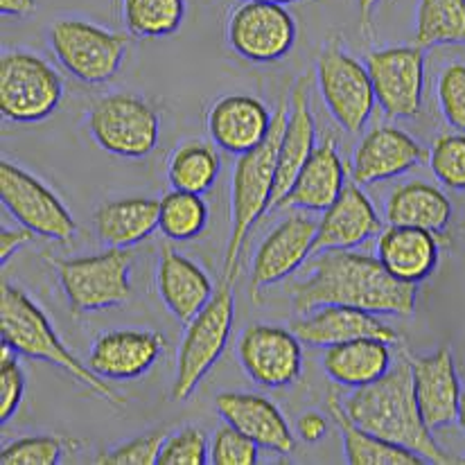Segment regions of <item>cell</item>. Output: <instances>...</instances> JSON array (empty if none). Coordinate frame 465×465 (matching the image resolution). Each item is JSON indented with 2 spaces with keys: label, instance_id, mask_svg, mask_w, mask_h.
I'll return each instance as SVG.
<instances>
[{
  "label": "cell",
  "instance_id": "obj_15",
  "mask_svg": "<svg viewBox=\"0 0 465 465\" xmlns=\"http://www.w3.org/2000/svg\"><path fill=\"white\" fill-rule=\"evenodd\" d=\"M319 222L305 215H290L281 222L258 246L251 264V299L260 301V292L303 267L314 253Z\"/></svg>",
  "mask_w": 465,
  "mask_h": 465
},
{
  "label": "cell",
  "instance_id": "obj_3",
  "mask_svg": "<svg viewBox=\"0 0 465 465\" xmlns=\"http://www.w3.org/2000/svg\"><path fill=\"white\" fill-rule=\"evenodd\" d=\"M290 118V102H281L273 114V124L269 136L253 152L237 156L231 181V235L224 253L222 282L232 285L240 272V255L244 242L260 217L273 206L278 172V147L282 132Z\"/></svg>",
  "mask_w": 465,
  "mask_h": 465
},
{
  "label": "cell",
  "instance_id": "obj_26",
  "mask_svg": "<svg viewBox=\"0 0 465 465\" xmlns=\"http://www.w3.org/2000/svg\"><path fill=\"white\" fill-rule=\"evenodd\" d=\"M346 188V167L339 156L337 143L332 136H325L312 152L303 170L296 176L294 185L282 199V206L301 208V211L323 213L332 206L339 194Z\"/></svg>",
  "mask_w": 465,
  "mask_h": 465
},
{
  "label": "cell",
  "instance_id": "obj_42",
  "mask_svg": "<svg viewBox=\"0 0 465 465\" xmlns=\"http://www.w3.org/2000/svg\"><path fill=\"white\" fill-rule=\"evenodd\" d=\"M35 237V232L25 229V226H21V229H7V226H3V229H0V262L7 264V260L12 258L14 253H18L23 246L30 244Z\"/></svg>",
  "mask_w": 465,
  "mask_h": 465
},
{
  "label": "cell",
  "instance_id": "obj_33",
  "mask_svg": "<svg viewBox=\"0 0 465 465\" xmlns=\"http://www.w3.org/2000/svg\"><path fill=\"white\" fill-rule=\"evenodd\" d=\"M158 231L172 242H190L208 226V206L202 194L172 188L158 199Z\"/></svg>",
  "mask_w": 465,
  "mask_h": 465
},
{
  "label": "cell",
  "instance_id": "obj_47",
  "mask_svg": "<svg viewBox=\"0 0 465 465\" xmlns=\"http://www.w3.org/2000/svg\"><path fill=\"white\" fill-rule=\"evenodd\" d=\"M255 3H273V5H292V3H299V0H255Z\"/></svg>",
  "mask_w": 465,
  "mask_h": 465
},
{
  "label": "cell",
  "instance_id": "obj_41",
  "mask_svg": "<svg viewBox=\"0 0 465 465\" xmlns=\"http://www.w3.org/2000/svg\"><path fill=\"white\" fill-rule=\"evenodd\" d=\"M18 352L3 341L0 346V422L12 420L25 393V373L18 364Z\"/></svg>",
  "mask_w": 465,
  "mask_h": 465
},
{
  "label": "cell",
  "instance_id": "obj_11",
  "mask_svg": "<svg viewBox=\"0 0 465 465\" xmlns=\"http://www.w3.org/2000/svg\"><path fill=\"white\" fill-rule=\"evenodd\" d=\"M0 202L5 211L36 237L71 242L77 222L62 199L32 172L12 161L0 163Z\"/></svg>",
  "mask_w": 465,
  "mask_h": 465
},
{
  "label": "cell",
  "instance_id": "obj_45",
  "mask_svg": "<svg viewBox=\"0 0 465 465\" xmlns=\"http://www.w3.org/2000/svg\"><path fill=\"white\" fill-rule=\"evenodd\" d=\"M36 0H0V12L3 16L12 18H25L35 14Z\"/></svg>",
  "mask_w": 465,
  "mask_h": 465
},
{
  "label": "cell",
  "instance_id": "obj_39",
  "mask_svg": "<svg viewBox=\"0 0 465 465\" xmlns=\"http://www.w3.org/2000/svg\"><path fill=\"white\" fill-rule=\"evenodd\" d=\"M260 445L242 434L237 427L220 425L211 440V463L215 465H255Z\"/></svg>",
  "mask_w": 465,
  "mask_h": 465
},
{
  "label": "cell",
  "instance_id": "obj_18",
  "mask_svg": "<svg viewBox=\"0 0 465 465\" xmlns=\"http://www.w3.org/2000/svg\"><path fill=\"white\" fill-rule=\"evenodd\" d=\"M413 369V391L416 402L431 431L457 422L461 380H459L454 355L448 346L431 355L409 357Z\"/></svg>",
  "mask_w": 465,
  "mask_h": 465
},
{
  "label": "cell",
  "instance_id": "obj_5",
  "mask_svg": "<svg viewBox=\"0 0 465 465\" xmlns=\"http://www.w3.org/2000/svg\"><path fill=\"white\" fill-rule=\"evenodd\" d=\"M232 319H235V296L232 285L220 282L208 305L188 323L176 360L172 398L185 402L194 393L208 371L220 361L229 346Z\"/></svg>",
  "mask_w": 465,
  "mask_h": 465
},
{
  "label": "cell",
  "instance_id": "obj_12",
  "mask_svg": "<svg viewBox=\"0 0 465 465\" xmlns=\"http://www.w3.org/2000/svg\"><path fill=\"white\" fill-rule=\"evenodd\" d=\"M366 71L373 82L375 102L391 120L416 118L425 97V54L418 45L371 50Z\"/></svg>",
  "mask_w": 465,
  "mask_h": 465
},
{
  "label": "cell",
  "instance_id": "obj_4",
  "mask_svg": "<svg viewBox=\"0 0 465 465\" xmlns=\"http://www.w3.org/2000/svg\"><path fill=\"white\" fill-rule=\"evenodd\" d=\"M0 334H3V341H7L18 355L59 366L75 382L86 387L104 402L114 404V407H124V402H127L124 395L111 389L106 380L97 378L86 364H82L68 351V346L59 339L57 330L53 328L45 312L21 287L9 285L5 281L3 290H0Z\"/></svg>",
  "mask_w": 465,
  "mask_h": 465
},
{
  "label": "cell",
  "instance_id": "obj_36",
  "mask_svg": "<svg viewBox=\"0 0 465 465\" xmlns=\"http://www.w3.org/2000/svg\"><path fill=\"white\" fill-rule=\"evenodd\" d=\"M430 167L436 179L450 190H465V134H443L431 143Z\"/></svg>",
  "mask_w": 465,
  "mask_h": 465
},
{
  "label": "cell",
  "instance_id": "obj_27",
  "mask_svg": "<svg viewBox=\"0 0 465 465\" xmlns=\"http://www.w3.org/2000/svg\"><path fill=\"white\" fill-rule=\"evenodd\" d=\"M393 366L391 343L384 339L364 337L334 343L323 352V371L334 384L360 389L373 384Z\"/></svg>",
  "mask_w": 465,
  "mask_h": 465
},
{
  "label": "cell",
  "instance_id": "obj_37",
  "mask_svg": "<svg viewBox=\"0 0 465 465\" xmlns=\"http://www.w3.org/2000/svg\"><path fill=\"white\" fill-rule=\"evenodd\" d=\"M211 463V443L202 427H181L167 434L158 454V465H206Z\"/></svg>",
  "mask_w": 465,
  "mask_h": 465
},
{
  "label": "cell",
  "instance_id": "obj_6",
  "mask_svg": "<svg viewBox=\"0 0 465 465\" xmlns=\"http://www.w3.org/2000/svg\"><path fill=\"white\" fill-rule=\"evenodd\" d=\"M132 264L134 253L129 249H106L84 258L53 260L73 314H91L127 303L132 296Z\"/></svg>",
  "mask_w": 465,
  "mask_h": 465
},
{
  "label": "cell",
  "instance_id": "obj_48",
  "mask_svg": "<svg viewBox=\"0 0 465 465\" xmlns=\"http://www.w3.org/2000/svg\"><path fill=\"white\" fill-rule=\"evenodd\" d=\"M463 463H465V459H463Z\"/></svg>",
  "mask_w": 465,
  "mask_h": 465
},
{
  "label": "cell",
  "instance_id": "obj_38",
  "mask_svg": "<svg viewBox=\"0 0 465 465\" xmlns=\"http://www.w3.org/2000/svg\"><path fill=\"white\" fill-rule=\"evenodd\" d=\"M167 439L165 430L147 431V434L136 436L132 440H124L123 445L106 450L97 454L95 463L100 465H158V454H161L163 443Z\"/></svg>",
  "mask_w": 465,
  "mask_h": 465
},
{
  "label": "cell",
  "instance_id": "obj_31",
  "mask_svg": "<svg viewBox=\"0 0 465 465\" xmlns=\"http://www.w3.org/2000/svg\"><path fill=\"white\" fill-rule=\"evenodd\" d=\"M222 161L215 147L203 141H185L167 158V179L172 188L203 194L215 185Z\"/></svg>",
  "mask_w": 465,
  "mask_h": 465
},
{
  "label": "cell",
  "instance_id": "obj_34",
  "mask_svg": "<svg viewBox=\"0 0 465 465\" xmlns=\"http://www.w3.org/2000/svg\"><path fill=\"white\" fill-rule=\"evenodd\" d=\"M123 18L132 36L163 39L179 32L185 0H123Z\"/></svg>",
  "mask_w": 465,
  "mask_h": 465
},
{
  "label": "cell",
  "instance_id": "obj_9",
  "mask_svg": "<svg viewBox=\"0 0 465 465\" xmlns=\"http://www.w3.org/2000/svg\"><path fill=\"white\" fill-rule=\"evenodd\" d=\"M48 44L64 71L84 84H104L123 66L129 36L84 18H59L50 25Z\"/></svg>",
  "mask_w": 465,
  "mask_h": 465
},
{
  "label": "cell",
  "instance_id": "obj_10",
  "mask_svg": "<svg viewBox=\"0 0 465 465\" xmlns=\"http://www.w3.org/2000/svg\"><path fill=\"white\" fill-rule=\"evenodd\" d=\"M316 84L325 109L348 134H360L375 109V91L366 64L357 62L337 41H330L316 59Z\"/></svg>",
  "mask_w": 465,
  "mask_h": 465
},
{
  "label": "cell",
  "instance_id": "obj_14",
  "mask_svg": "<svg viewBox=\"0 0 465 465\" xmlns=\"http://www.w3.org/2000/svg\"><path fill=\"white\" fill-rule=\"evenodd\" d=\"M237 357L249 380L264 389L292 387L303 375V343L281 325H249L237 341Z\"/></svg>",
  "mask_w": 465,
  "mask_h": 465
},
{
  "label": "cell",
  "instance_id": "obj_16",
  "mask_svg": "<svg viewBox=\"0 0 465 465\" xmlns=\"http://www.w3.org/2000/svg\"><path fill=\"white\" fill-rule=\"evenodd\" d=\"M430 158V152L409 136L407 132L391 124H380L371 129L351 158V176L357 185H375L382 181L395 179L413 167L422 165Z\"/></svg>",
  "mask_w": 465,
  "mask_h": 465
},
{
  "label": "cell",
  "instance_id": "obj_7",
  "mask_svg": "<svg viewBox=\"0 0 465 465\" xmlns=\"http://www.w3.org/2000/svg\"><path fill=\"white\" fill-rule=\"evenodd\" d=\"M64 79L30 50H5L0 57V114L9 123H41L62 104Z\"/></svg>",
  "mask_w": 465,
  "mask_h": 465
},
{
  "label": "cell",
  "instance_id": "obj_13",
  "mask_svg": "<svg viewBox=\"0 0 465 465\" xmlns=\"http://www.w3.org/2000/svg\"><path fill=\"white\" fill-rule=\"evenodd\" d=\"M296 21L282 5L244 0L231 12L226 39L231 50L253 64L287 57L296 44Z\"/></svg>",
  "mask_w": 465,
  "mask_h": 465
},
{
  "label": "cell",
  "instance_id": "obj_2",
  "mask_svg": "<svg viewBox=\"0 0 465 465\" xmlns=\"http://www.w3.org/2000/svg\"><path fill=\"white\" fill-rule=\"evenodd\" d=\"M348 418L361 430L389 440V443L407 448L425 459L427 463H450L431 430L427 427L413 391L411 360L402 357L389 369L387 375L373 384L352 389L346 400H341Z\"/></svg>",
  "mask_w": 465,
  "mask_h": 465
},
{
  "label": "cell",
  "instance_id": "obj_23",
  "mask_svg": "<svg viewBox=\"0 0 465 465\" xmlns=\"http://www.w3.org/2000/svg\"><path fill=\"white\" fill-rule=\"evenodd\" d=\"M156 290L176 321L188 325L215 294L208 273L172 246H163L156 267Z\"/></svg>",
  "mask_w": 465,
  "mask_h": 465
},
{
  "label": "cell",
  "instance_id": "obj_28",
  "mask_svg": "<svg viewBox=\"0 0 465 465\" xmlns=\"http://www.w3.org/2000/svg\"><path fill=\"white\" fill-rule=\"evenodd\" d=\"M158 199L123 197L104 202L95 211L97 240L106 249H129L158 229Z\"/></svg>",
  "mask_w": 465,
  "mask_h": 465
},
{
  "label": "cell",
  "instance_id": "obj_40",
  "mask_svg": "<svg viewBox=\"0 0 465 465\" xmlns=\"http://www.w3.org/2000/svg\"><path fill=\"white\" fill-rule=\"evenodd\" d=\"M440 114L445 123L465 134V64H450L436 84Z\"/></svg>",
  "mask_w": 465,
  "mask_h": 465
},
{
  "label": "cell",
  "instance_id": "obj_46",
  "mask_svg": "<svg viewBox=\"0 0 465 465\" xmlns=\"http://www.w3.org/2000/svg\"><path fill=\"white\" fill-rule=\"evenodd\" d=\"M457 422H459V427H461V431L465 434V389L461 391V400H459V416H457Z\"/></svg>",
  "mask_w": 465,
  "mask_h": 465
},
{
  "label": "cell",
  "instance_id": "obj_20",
  "mask_svg": "<svg viewBox=\"0 0 465 465\" xmlns=\"http://www.w3.org/2000/svg\"><path fill=\"white\" fill-rule=\"evenodd\" d=\"M273 124L267 106L251 95H224L208 109L206 127L211 141L229 154L242 156L264 143Z\"/></svg>",
  "mask_w": 465,
  "mask_h": 465
},
{
  "label": "cell",
  "instance_id": "obj_43",
  "mask_svg": "<svg viewBox=\"0 0 465 465\" xmlns=\"http://www.w3.org/2000/svg\"><path fill=\"white\" fill-rule=\"evenodd\" d=\"M296 430H299V436L305 443H319V440L328 434V420H325L319 411H305L303 416L299 418Z\"/></svg>",
  "mask_w": 465,
  "mask_h": 465
},
{
  "label": "cell",
  "instance_id": "obj_25",
  "mask_svg": "<svg viewBox=\"0 0 465 465\" xmlns=\"http://www.w3.org/2000/svg\"><path fill=\"white\" fill-rule=\"evenodd\" d=\"M375 255L391 276L409 285H418L427 281L439 264V235L413 226L389 224V229H382L378 235Z\"/></svg>",
  "mask_w": 465,
  "mask_h": 465
},
{
  "label": "cell",
  "instance_id": "obj_17",
  "mask_svg": "<svg viewBox=\"0 0 465 465\" xmlns=\"http://www.w3.org/2000/svg\"><path fill=\"white\" fill-rule=\"evenodd\" d=\"M167 341L154 330H114L95 339L86 366L102 380H136L161 360Z\"/></svg>",
  "mask_w": 465,
  "mask_h": 465
},
{
  "label": "cell",
  "instance_id": "obj_44",
  "mask_svg": "<svg viewBox=\"0 0 465 465\" xmlns=\"http://www.w3.org/2000/svg\"><path fill=\"white\" fill-rule=\"evenodd\" d=\"M382 0H357V16H360L361 35L369 36L373 32V16Z\"/></svg>",
  "mask_w": 465,
  "mask_h": 465
},
{
  "label": "cell",
  "instance_id": "obj_32",
  "mask_svg": "<svg viewBox=\"0 0 465 465\" xmlns=\"http://www.w3.org/2000/svg\"><path fill=\"white\" fill-rule=\"evenodd\" d=\"M413 41L422 50L465 44V0H418Z\"/></svg>",
  "mask_w": 465,
  "mask_h": 465
},
{
  "label": "cell",
  "instance_id": "obj_19",
  "mask_svg": "<svg viewBox=\"0 0 465 465\" xmlns=\"http://www.w3.org/2000/svg\"><path fill=\"white\" fill-rule=\"evenodd\" d=\"M215 409L224 422L237 427L260 448L281 457L294 452L296 439L290 430V422L285 420L281 409L264 395L224 391L215 395Z\"/></svg>",
  "mask_w": 465,
  "mask_h": 465
},
{
  "label": "cell",
  "instance_id": "obj_35",
  "mask_svg": "<svg viewBox=\"0 0 465 465\" xmlns=\"http://www.w3.org/2000/svg\"><path fill=\"white\" fill-rule=\"evenodd\" d=\"M71 445H77L73 439L54 434L39 436H23V439L12 440L0 452V463L3 465H54L62 461V454Z\"/></svg>",
  "mask_w": 465,
  "mask_h": 465
},
{
  "label": "cell",
  "instance_id": "obj_21",
  "mask_svg": "<svg viewBox=\"0 0 465 465\" xmlns=\"http://www.w3.org/2000/svg\"><path fill=\"white\" fill-rule=\"evenodd\" d=\"M296 337L303 346L312 348H330L334 343L352 341V339L375 337L384 339L389 343H398L400 334L378 314L360 308H348V305H323L301 316L292 325Z\"/></svg>",
  "mask_w": 465,
  "mask_h": 465
},
{
  "label": "cell",
  "instance_id": "obj_30",
  "mask_svg": "<svg viewBox=\"0 0 465 465\" xmlns=\"http://www.w3.org/2000/svg\"><path fill=\"white\" fill-rule=\"evenodd\" d=\"M328 411L337 422L343 439V454L351 465H427L422 457L400 445L389 443L371 431L361 430L360 425L348 418L341 400L332 389L328 391Z\"/></svg>",
  "mask_w": 465,
  "mask_h": 465
},
{
  "label": "cell",
  "instance_id": "obj_29",
  "mask_svg": "<svg viewBox=\"0 0 465 465\" xmlns=\"http://www.w3.org/2000/svg\"><path fill=\"white\" fill-rule=\"evenodd\" d=\"M384 217L393 226H413L440 235L452 222V202L436 185L409 181L400 183L389 194Z\"/></svg>",
  "mask_w": 465,
  "mask_h": 465
},
{
  "label": "cell",
  "instance_id": "obj_24",
  "mask_svg": "<svg viewBox=\"0 0 465 465\" xmlns=\"http://www.w3.org/2000/svg\"><path fill=\"white\" fill-rule=\"evenodd\" d=\"M316 123L310 109V79L301 77L290 95V118H287L285 132H282L281 147H278V172H276V193H273V206L281 208L282 199L294 185L296 176L303 170L312 152L316 150Z\"/></svg>",
  "mask_w": 465,
  "mask_h": 465
},
{
  "label": "cell",
  "instance_id": "obj_8",
  "mask_svg": "<svg viewBox=\"0 0 465 465\" xmlns=\"http://www.w3.org/2000/svg\"><path fill=\"white\" fill-rule=\"evenodd\" d=\"M88 134L102 152L120 158L150 156L161 138L156 109L134 93H111L88 111Z\"/></svg>",
  "mask_w": 465,
  "mask_h": 465
},
{
  "label": "cell",
  "instance_id": "obj_1",
  "mask_svg": "<svg viewBox=\"0 0 465 465\" xmlns=\"http://www.w3.org/2000/svg\"><path fill=\"white\" fill-rule=\"evenodd\" d=\"M416 285L391 276L378 255L334 249L314 253L308 276L292 287V301L299 314L323 305H348L373 314L411 316L416 310Z\"/></svg>",
  "mask_w": 465,
  "mask_h": 465
},
{
  "label": "cell",
  "instance_id": "obj_22",
  "mask_svg": "<svg viewBox=\"0 0 465 465\" xmlns=\"http://www.w3.org/2000/svg\"><path fill=\"white\" fill-rule=\"evenodd\" d=\"M382 232V220L361 185L348 183L337 202L319 220L314 253L334 249H357Z\"/></svg>",
  "mask_w": 465,
  "mask_h": 465
}]
</instances>
